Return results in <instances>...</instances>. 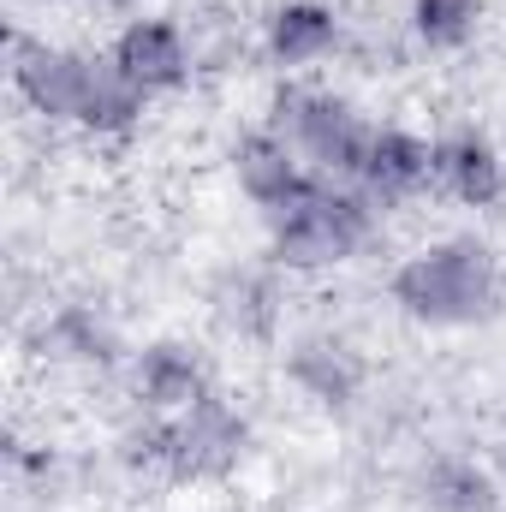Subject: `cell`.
<instances>
[{
	"mask_svg": "<svg viewBox=\"0 0 506 512\" xmlns=\"http://www.w3.org/2000/svg\"><path fill=\"white\" fill-rule=\"evenodd\" d=\"M108 54H84V48H60V42H36V36H12V90L24 96L30 114H42L48 126H84L96 90H102Z\"/></svg>",
	"mask_w": 506,
	"mask_h": 512,
	"instance_id": "5b68a950",
	"label": "cell"
},
{
	"mask_svg": "<svg viewBox=\"0 0 506 512\" xmlns=\"http://www.w3.org/2000/svg\"><path fill=\"white\" fill-rule=\"evenodd\" d=\"M411 501L417 512H506V483L465 453H435L417 465Z\"/></svg>",
	"mask_w": 506,
	"mask_h": 512,
	"instance_id": "9a60e30c",
	"label": "cell"
},
{
	"mask_svg": "<svg viewBox=\"0 0 506 512\" xmlns=\"http://www.w3.org/2000/svg\"><path fill=\"white\" fill-rule=\"evenodd\" d=\"M36 346L54 370H84V376H108L126 358V340L102 304H60L54 316H42Z\"/></svg>",
	"mask_w": 506,
	"mask_h": 512,
	"instance_id": "5bb4252c",
	"label": "cell"
},
{
	"mask_svg": "<svg viewBox=\"0 0 506 512\" xmlns=\"http://www.w3.org/2000/svg\"><path fill=\"white\" fill-rule=\"evenodd\" d=\"M495 477H501V483H506V447H501V465H495Z\"/></svg>",
	"mask_w": 506,
	"mask_h": 512,
	"instance_id": "ac0fdd59",
	"label": "cell"
},
{
	"mask_svg": "<svg viewBox=\"0 0 506 512\" xmlns=\"http://www.w3.org/2000/svg\"><path fill=\"white\" fill-rule=\"evenodd\" d=\"M358 191L376 203L381 215H399V209L435 197V143L405 126H376V143H370Z\"/></svg>",
	"mask_w": 506,
	"mask_h": 512,
	"instance_id": "4fadbf2b",
	"label": "cell"
},
{
	"mask_svg": "<svg viewBox=\"0 0 506 512\" xmlns=\"http://www.w3.org/2000/svg\"><path fill=\"white\" fill-rule=\"evenodd\" d=\"M251 453L256 423L227 387H215L191 411L167 417V483L173 489H221L251 465Z\"/></svg>",
	"mask_w": 506,
	"mask_h": 512,
	"instance_id": "277c9868",
	"label": "cell"
},
{
	"mask_svg": "<svg viewBox=\"0 0 506 512\" xmlns=\"http://www.w3.org/2000/svg\"><path fill=\"white\" fill-rule=\"evenodd\" d=\"M108 54L149 102L155 96H179L197 78V48H191L179 12H131Z\"/></svg>",
	"mask_w": 506,
	"mask_h": 512,
	"instance_id": "52a82bcc",
	"label": "cell"
},
{
	"mask_svg": "<svg viewBox=\"0 0 506 512\" xmlns=\"http://www.w3.org/2000/svg\"><path fill=\"white\" fill-rule=\"evenodd\" d=\"M256 48L286 78H304L346 48V18L334 0H274L256 24Z\"/></svg>",
	"mask_w": 506,
	"mask_h": 512,
	"instance_id": "30bf717a",
	"label": "cell"
},
{
	"mask_svg": "<svg viewBox=\"0 0 506 512\" xmlns=\"http://www.w3.org/2000/svg\"><path fill=\"white\" fill-rule=\"evenodd\" d=\"M429 143H435V197H447L459 209H477V215L501 209L506 203V155L489 131L453 126V131H441V137H429Z\"/></svg>",
	"mask_w": 506,
	"mask_h": 512,
	"instance_id": "7c38bea8",
	"label": "cell"
},
{
	"mask_svg": "<svg viewBox=\"0 0 506 512\" xmlns=\"http://www.w3.org/2000/svg\"><path fill=\"white\" fill-rule=\"evenodd\" d=\"M387 304L435 334H459V328H489L506 316V262L495 245L453 233V239H429L417 251H405L387 274Z\"/></svg>",
	"mask_w": 506,
	"mask_h": 512,
	"instance_id": "6da1fadb",
	"label": "cell"
},
{
	"mask_svg": "<svg viewBox=\"0 0 506 512\" xmlns=\"http://www.w3.org/2000/svg\"><path fill=\"white\" fill-rule=\"evenodd\" d=\"M221 387L215 376V358L209 346L185 340V334H161L149 340L143 352H131V370H126V399L149 417H179L191 411L197 399H209Z\"/></svg>",
	"mask_w": 506,
	"mask_h": 512,
	"instance_id": "8992f818",
	"label": "cell"
},
{
	"mask_svg": "<svg viewBox=\"0 0 506 512\" xmlns=\"http://www.w3.org/2000/svg\"><path fill=\"white\" fill-rule=\"evenodd\" d=\"M209 322L239 346L274 340L286 322V274L274 262H227L209 280Z\"/></svg>",
	"mask_w": 506,
	"mask_h": 512,
	"instance_id": "9c48e42d",
	"label": "cell"
},
{
	"mask_svg": "<svg viewBox=\"0 0 506 512\" xmlns=\"http://www.w3.org/2000/svg\"><path fill=\"white\" fill-rule=\"evenodd\" d=\"M381 233V209L364 191L346 185H316L292 209L268 215V262L280 274H334L370 251Z\"/></svg>",
	"mask_w": 506,
	"mask_h": 512,
	"instance_id": "3957f363",
	"label": "cell"
},
{
	"mask_svg": "<svg viewBox=\"0 0 506 512\" xmlns=\"http://www.w3.org/2000/svg\"><path fill=\"white\" fill-rule=\"evenodd\" d=\"M233 185H239V197L251 203L256 215L268 221V215H280V209H292L298 197H310L322 179L304 167V155L286 143V137H274L268 126L245 131L239 143H233Z\"/></svg>",
	"mask_w": 506,
	"mask_h": 512,
	"instance_id": "8fae6325",
	"label": "cell"
},
{
	"mask_svg": "<svg viewBox=\"0 0 506 512\" xmlns=\"http://www.w3.org/2000/svg\"><path fill=\"white\" fill-rule=\"evenodd\" d=\"M102 6H120V12H131V6H137V0H102Z\"/></svg>",
	"mask_w": 506,
	"mask_h": 512,
	"instance_id": "e0dca14e",
	"label": "cell"
},
{
	"mask_svg": "<svg viewBox=\"0 0 506 512\" xmlns=\"http://www.w3.org/2000/svg\"><path fill=\"white\" fill-rule=\"evenodd\" d=\"M262 126L274 131V137H286L322 185H346V191H358L381 120H370V114H364L352 96H340V90H322V84L286 78V84H274Z\"/></svg>",
	"mask_w": 506,
	"mask_h": 512,
	"instance_id": "7a4b0ae2",
	"label": "cell"
},
{
	"mask_svg": "<svg viewBox=\"0 0 506 512\" xmlns=\"http://www.w3.org/2000/svg\"><path fill=\"white\" fill-rule=\"evenodd\" d=\"M280 370H286V382H292L298 399H310V405H322V411H346V405L364 393V382H370V358H364L358 340L340 334V328H304V334L286 346Z\"/></svg>",
	"mask_w": 506,
	"mask_h": 512,
	"instance_id": "ba28073f",
	"label": "cell"
},
{
	"mask_svg": "<svg viewBox=\"0 0 506 512\" xmlns=\"http://www.w3.org/2000/svg\"><path fill=\"white\" fill-rule=\"evenodd\" d=\"M489 0H405V30L423 54H465L483 36Z\"/></svg>",
	"mask_w": 506,
	"mask_h": 512,
	"instance_id": "2e32d148",
	"label": "cell"
}]
</instances>
